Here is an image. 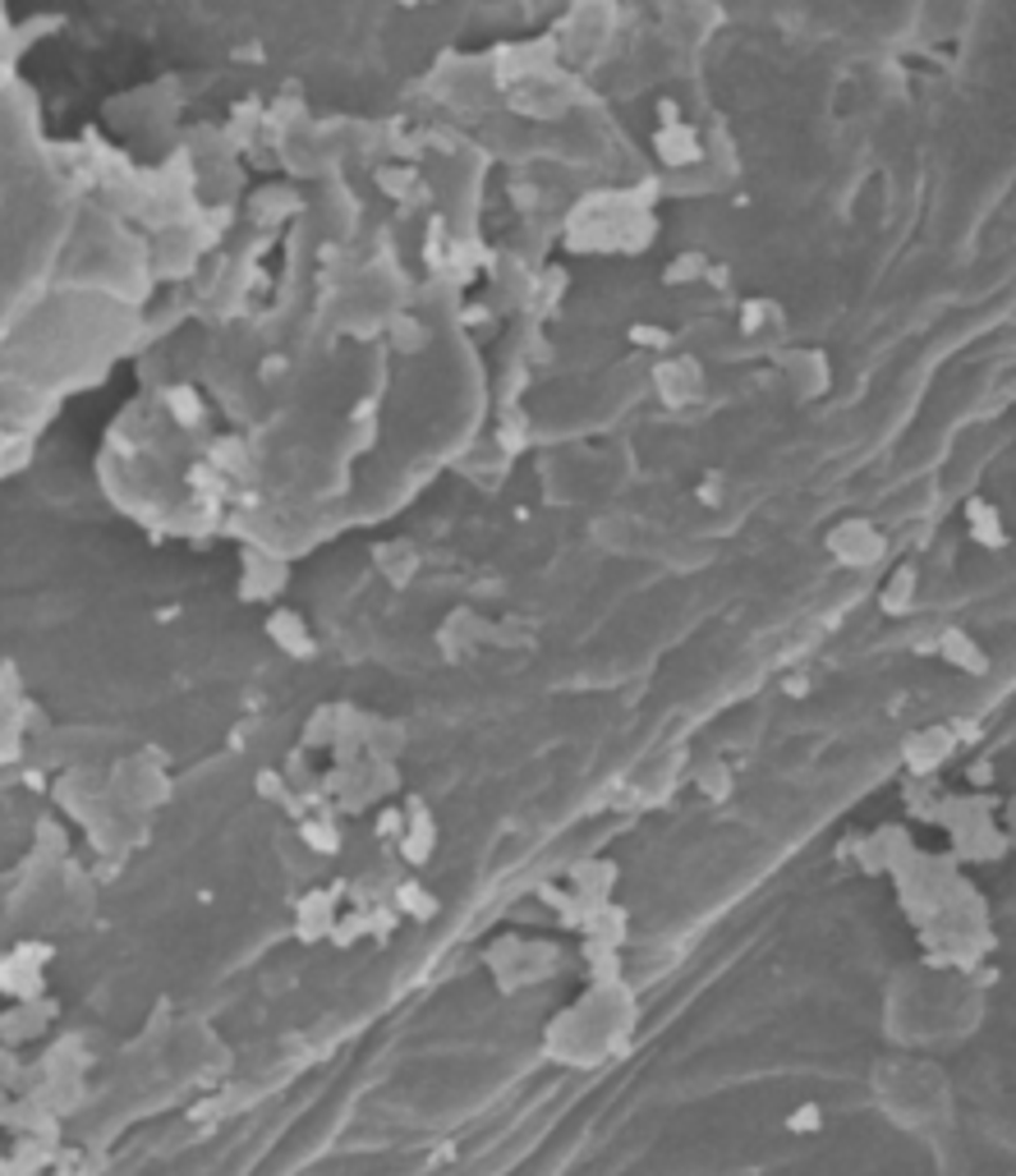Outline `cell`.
<instances>
[{"mask_svg": "<svg viewBox=\"0 0 1016 1176\" xmlns=\"http://www.w3.org/2000/svg\"><path fill=\"white\" fill-rule=\"evenodd\" d=\"M953 749H957L953 731H943V726H929V731H920V735L906 740V763H910V772H916V777H925V772L939 768V759L953 754Z\"/></svg>", "mask_w": 1016, "mask_h": 1176, "instance_id": "obj_1", "label": "cell"}, {"mask_svg": "<svg viewBox=\"0 0 1016 1176\" xmlns=\"http://www.w3.org/2000/svg\"><path fill=\"white\" fill-rule=\"evenodd\" d=\"M910 602H916V571H910V565H902V575H897L892 584L883 589V612H888V616H902Z\"/></svg>", "mask_w": 1016, "mask_h": 1176, "instance_id": "obj_2", "label": "cell"}, {"mask_svg": "<svg viewBox=\"0 0 1016 1176\" xmlns=\"http://www.w3.org/2000/svg\"><path fill=\"white\" fill-rule=\"evenodd\" d=\"M943 657H947V662H957V667H984V657L975 653V639H971V634H961V630L943 634Z\"/></svg>", "mask_w": 1016, "mask_h": 1176, "instance_id": "obj_3", "label": "cell"}, {"mask_svg": "<svg viewBox=\"0 0 1016 1176\" xmlns=\"http://www.w3.org/2000/svg\"><path fill=\"white\" fill-rule=\"evenodd\" d=\"M787 1131H791V1135H814V1131H824V1107H819V1103L791 1107V1113H787Z\"/></svg>", "mask_w": 1016, "mask_h": 1176, "instance_id": "obj_4", "label": "cell"}]
</instances>
